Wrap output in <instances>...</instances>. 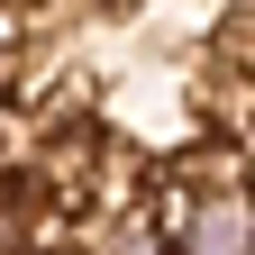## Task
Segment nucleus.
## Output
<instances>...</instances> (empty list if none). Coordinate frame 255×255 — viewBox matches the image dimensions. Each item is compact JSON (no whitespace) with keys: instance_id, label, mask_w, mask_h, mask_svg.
Instances as JSON below:
<instances>
[{"instance_id":"1","label":"nucleus","mask_w":255,"mask_h":255,"mask_svg":"<svg viewBox=\"0 0 255 255\" xmlns=\"http://www.w3.org/2000/svg\"><path fill=\"white\" fill-rule=\"evenodd\" d=\"M137 210L173 255H255V191L237 164H210V146L164 164L155 201H137Z\"/></svg>"},{"instance_id":"2","label":"nucleus","mask_w":255,"mask_h":255,"mask_svg":"<svg viewBox=\"0 0 255 255\" xmlns=\"http://www.w3.org/2000/svg\"><path fill=\"white\" fill-rule=\"evenodd\" d=\"M82 255H173V246L146 228V210H119V219H101V228H91Z\"/></svg>"}]
</instances>
